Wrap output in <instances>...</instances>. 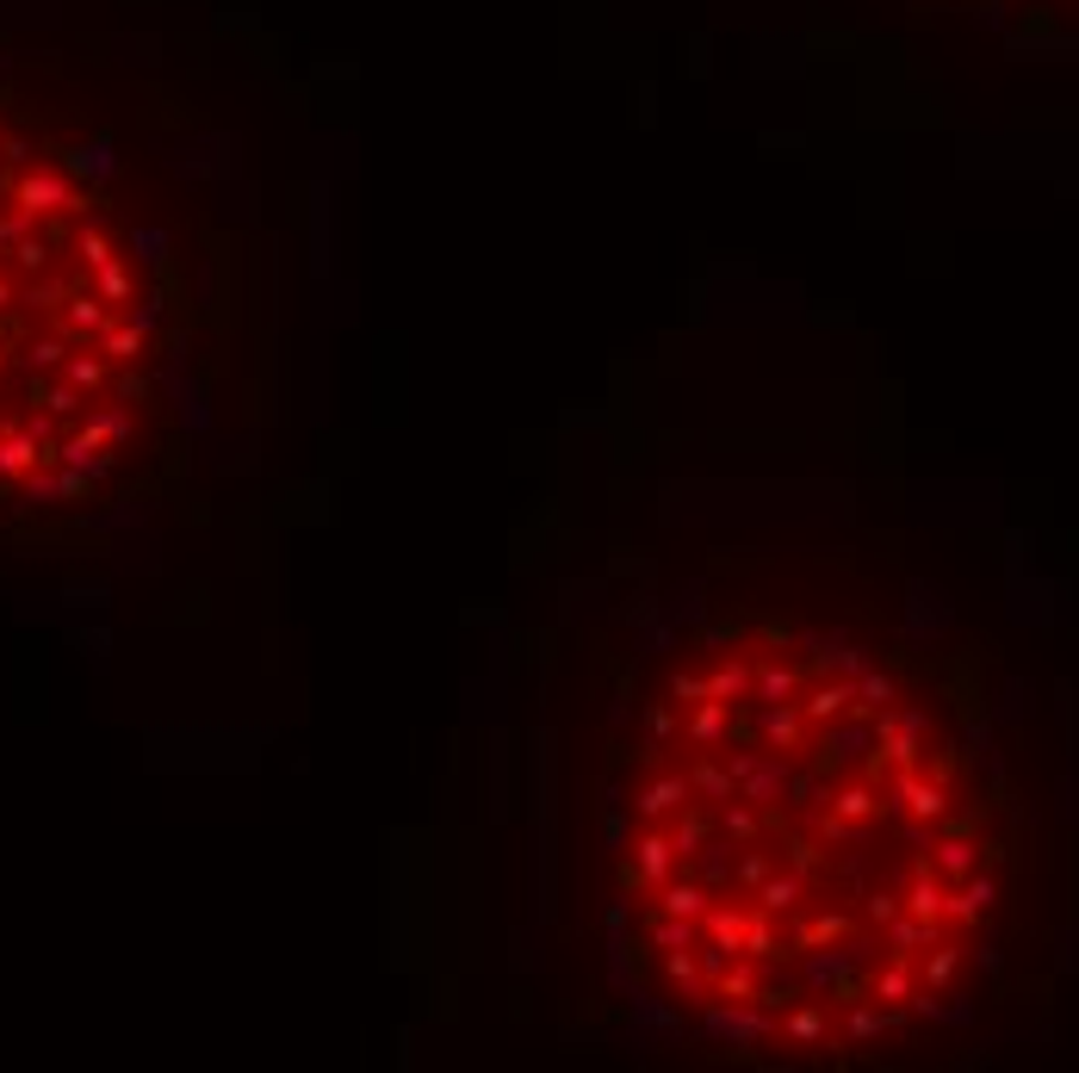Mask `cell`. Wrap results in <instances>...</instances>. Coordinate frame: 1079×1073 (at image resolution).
Listing matches in <instances>:
<instances>
[{
    "label": "cell",
    "mask_w": 1079,
    "mask_h": 1073,
    "mask_svg": "<svg viewBox=\"0 0 1079 1073\" xmlns=\"http://www.w3.org/2000/svg\"><path fill=\"white\" fill-rule=\"evenodd\" d=\"M993 912V800L906 664L751 621L651 689L615 782V918L689 1030L857 1061L961 999Z\"/></svg>",
    "instance_id": "1"
}]
</instances>
